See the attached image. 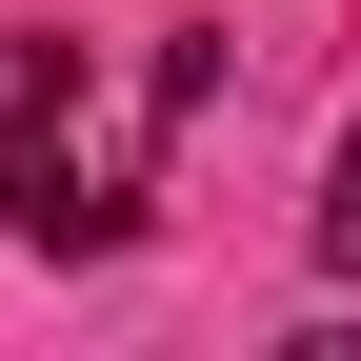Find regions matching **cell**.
Wrapping results in <instances>:
<instances>
[{"label": "cell", "mask_w": 361, "mask_h": 361, "mask_svg": "<svg viewBox=\"0 0 361 361\" xmlns=\"http://www.w3.org/2000/svg\"><path fill=\"white\" fill-rule=\"evenodd\" d=\"M221 101V40H161V80L121 101L80 40H20V80H0V241L20 261H101L141 241V180H161V121Z\"/></svg>", "instance_id": "1"}, {"label": "cell", "mask_w": 361, "mask_h": 361, "mask_svg": "<svg viewBox=\"0 0 361 361\" xmlns=\"http://www.w3.org/2000/svg\"><path fill=\"white\" fill-rule=\"evenodd\" d=\"M322 281H361V121H341V161H322Z\"/></svg>", "instance_id": "2"}]
</instances>
